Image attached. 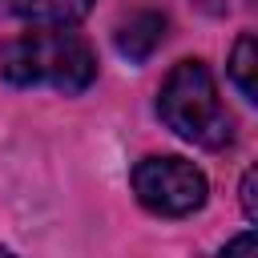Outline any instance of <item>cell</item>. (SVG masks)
<instances>
[{
    "instance_id": "6da1fadb",
    "label": "cell",
    "mask_w": 258,
    "mask_h": 258,
    "mask_svg": "<svg viewBox=\"0 0 258 258\" xmlns=\"http://www.w3.org/2000/svg\"><path fill=\"white\" fill-rule=\"evenodd\" d=\"M0 77L12 89H56L73 97L97 81V56L69 28H36L0 48Z\"/></svg>"
},
{
    "instance_id": "5b68a950",
    "label": "cell",
    "mask_w": 258,
    "mask_h": 258,
    "mask_svg": "<svg viewBox=\"0 0 258 258\" xmlns=\"http://www.w3.org/2000/svg\"><path fill=\"white\" fill-rule=\"evenodd\" d=\"M97 0H0L4 12L32 28H77Z\"/></svg>"
},
{
    "instance_id": "9c48e42d",
    "label": "cell",
    "mask_w": 258,
    "mask_h": 258,
    "mask_svg": "<svg viewBox=\"0 0 258 258\" xmlns=\"http://www.w3.org/2000/svg\"><path fill=\"white\" fill-rule=\"evenodd\" d=\"M194 4H202L206 12H222V8H226V0H194Z\"/></svg>"
},
{
    "instance_id": "ba28073f",
    "label": "cell",
    "mask_w": 258,
    "mask_h": 258,
    "mask_svg": "<svg viewBox=\"0 0 258 258\" xmlns=\"http://www.w3.org/2000/svg\"><path fill=\"white\" fill-rule=\"evenodd\" d=\"M222 258H258V242H254V230H242L226 250H222Z\"/></svg>"
},
{
    "instance_id": "52a82bcc",
    "label": "cell",
    "mask_w": 258,
    "mask_h": 258,
    "mask_svg": "<svg viewBox=\"0 0 258 258\" xmlns=\"http://www.w3.org/2000/svg\"><path fill=\"white\" fill-rule=\"evenodd\" d=\"M254 189H258V169H246L238 194H242V214H246L250 222H258V194H254Z\"/></svg>"
},
{
    "instance_id": "30bf717a",
    "label": "cell",
    "mask_w": 258,
    "mask_h": 258,
    "mask_svg": "<svg viewBox=\"0 0 258 258\" xmlns=\"http://www.w3.org/2000/svg\"><path fill=\"white\" fill-rule=\"evenodd\" d=\"M0 258H16V254H12V250H8V246H0Z\"/></svg>"
},
{
    "instance_id": "8992f818",
    "label": "cell",
    "mask_w": 258,
    "mask_h": 258,
    "mask_svg": "<svg viewBox=\"0 0 258 258\" xmlns=\"http://www.w3.org/2000/svg\"><path fill=\"white\" fill-rule=\"evenodd\" d=\"M254 73H258V44H254V32H242L234 52H230V81L238 85V93L254 105L258 101V85H254Z\"/></svg>"
},
{
    "instance_id": "277c9868",
    "label": "cell",
    "mask_w": 258,
    "mask_h": 258,
    "mask_svg": "<svg viewBox=\"0 0 258 258\" xmlns=\"http://www.w3.org/2000/svg\"><path fill=\"white\" fill-rule=\"evenodd\" d=\"M165 32H169V16L157 12V8H137L129 12L117 28H113V44L117 52L129 60V64H145L161 44H165Z\"/></svg>"
},
{
    "instance_id": "7a4b0ae2",
    "label": "cell",
    "mask_w": 258,
    "mask_h": 258,
    "mask_svg": "<svg viewBox=\"0 0 258 258\" xmlns=\"http://www.w3.org/2000/svg\"><path fill=\"white\" fill-rule=\"evenodd\" d=\"M157 117L198 149H222L234 141V117L222 105L206 60H177L169 69L157 93Z\"/></svg>"
},
{
    "instance_id": "3957f363",
    "label": "cell",
    "mask_w": 258,
    "mask_h": 258,
    "mask_svg": "<svg viewBox=\"0 0 258 258\" xmlns=\"http://www.w3.org/2000/svg\"><path fill=\"white\" fill-rule=\"evenodd\" d=\"M133 181V194L137 202L157 214V218H189L206 206L210 198V181L206 173L185 161V157H173V153H153V157H141L129 173Z\"/></svg>"
}]
</instances>
